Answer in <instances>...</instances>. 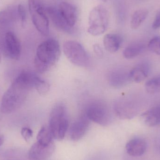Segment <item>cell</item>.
I'll return each instance as SVG.
<instances>
[{
  "mask_svg": "<svg viewBox=\"0 0 160 160\" xmlns=\"http://www.w3.org/2000/svg\"><path fill=\"white\" fill-rule=\"evenodd\" d=\"M31 88L18 76L3 95L0 105V112L9 114L22 105Z\"/></svg>",
  "mask_w": 160,
  "mask_h": 160,
  "instance_id": "cell-1",
  "label": "cell"
},
{
  "mask_svg": "<svg viewBox=\"0 0 160 160\" xmlns=\"http://www.w3.org/2000/svg\"><path fill=\"white\" fill-rule=\"evenodd\" d=\"M61 48L59 42L54 39H49L38 47L34 59L35 68L38 73H43L51 69L59 61Z\"/></svg>",
  "mask_w": 160,
  "mask_h": 160,
  "instance_id": "cell-2",
  "label": "cell"
},
{
  "mask_svg": "<svg viewBox=\"0 0 160 160\" xmlns=\"http://www.w3.org/2000/svg\"><path fill=\"white\" fill-rule=\"evenodd\" d=\"M69 121L66 108L62 103L53 107L50 115L49 128L53 138L61 141L68 129Z\"/></svg>",
  "mask_w": 160,
  "mask_h": 160,
  "instance_id": "cell-3",
  "label": "cell"
},
{
  "mask_svg": "<svg viewBox=\"0 0 160 160\" xmlns=\"http://www.w3.org/2000/svg\"><path fill=\"white\" fill-rule=\"evenodd\" d=\"M110 15L106 7L98 5L90 11L88 17V32L94 36L105 32L109 25Z\"/></svg>",
  "mask_w": 160,
  "mask_h": 160,
  "instance_id": "cell-4",
  "label": "cell"
},
{
  "mask_svg": "<svg viewBox=\"0 0 160 160\" xmlns=\"http://www.w3.org/2000/svg\"><path fill=\"white\" fill-rule=\"evenodd\" d=\"M28 5L32 21L37 30L43 35H48L49 22L42 1L28 0Z\"/></svg>",
  "mask_w": 160,
  "mask_h": 160,
  "instance_id": "cell-5",
  "label": "cell"
},
{
  "mask_svg": "<svg viewBox=\"0 0 160 160\" xmlns=\"http://www.w3.org/2000/svg\"><path fill=\"white\" fill-rule=\"evenodd\" d=\"M63 49L67 58L73 64L82 67L89 65L90 61L88 54L79 42L67 40L64 43Z\"/></svg>",
  "mask_w": 160,
  "mask_h": 160,
  "instance_id": "cell-6",
  "label": "cell"
},
{
  "mask_svg": "<svg viewBox=\"0 0 160 160\" xmlns=\"http://www.w3.org/2000/svg\"><path fill=\"white\" fill-rule=\"evenodd\" d=\"M84 114L90 121L102 126L109 125L112 120V115L108 106L102 102L89 103L86 108Z\"/></svg>",
  "mask_w": 160,
  "mask_h": 160,
  "instance_id": "cell-7",
  "label": "cell"
},
{
  "mask_svg": "<svg viewBox=\"0 0 160 160\" xmlns=\"http://www.w3.org/2000/svg\"><path fill=\"white\" fill-rule=\"evenodd\" d=\"M5 49L11 59L18 60L21 53V46L18 37L13 32L6 33L4 38Z\"/></svg>",
  "mask_w": 160,
  "mask_h": 160,
  "instance_id": "cell-8",
  "label": "cell"
},
{
  "mask_svg": "<svg viewBox=\"0 0 160 160\" xmlns=\"http://www.w3.org/2000/svg\"><path fill=\"white\" fill-rule=\"evenodd\" d=\"M55 148L53 142L49 145L45 146L37 142L30 148L28 157L31 160H45L52 155Z\"/></svg>",
  "mask_w": 160,
  "mask_h": 160,
  "instance_id": "cell-9",
  "label": "cell"
},
{
  "mask_svg": "<svg viewBox=\"0 0 160 160\" xmlns=\"http://www.w3.org/2000/svg\"><path fill=\"white\" fill-rule=\"evenodd\" d=\"M90 121L84 114L72 124L69 131L70 138L72 141H78L83 137L89 128Z\"/></svg>",
  "mask_w": 160,
  "mask_h": 160,
  "instance_id": "cell-10",
  "label": "cell"
},
{
  "mask_svg": "<svg viewBox=\"0 0 160 160\" xmlns=\"http://www.w3.org/2000/svg\"><path fill=\"white\" fill-rule=\"evenodd\" d=\"M113 108L116 114L121 119H130L136 113L135 108L132 102L124 98L117 101Z\"/></svg>",
  "mask_w": 160,
  "mask_h": 160,
  "instance_id": "cell-11",
  "label": "cell"
},
{
  "mask_svg": "<svg viewBox=\"0 0 160 160\" xmlns=\"http://www.w3.org/2000/svg\"><path fill=\"white\" fill-rule=\"evenodd\" d=\"M46 12L52 22V23L58 30L68 33L74 32V28L70 27L67 23L59 12V10L52 7L46 8Z\"/></svg>",
  "mask_w": 160,
  "mask_h": 160,
  "instance_id": "cell-12",
  "label": "cell"
},
{
  "mask_svg": "<svg viewBox=\"0 0 160 160\" xmlns=\"http://www.w3.org/2000/svg\"><path fill=\"white\" fill-rule=\"evenodd\" d=\"M58 9L68 24L74 28L78 19V10L76 7L69 3L62 2Z\"/></svg>",
  "mask_w": 160,
  "mask_h": 160,
  "instance_id": "cell-13",
  "label": "cell"
},
{
  "mask_svg": "<svg viewBox=\"0 0 160 160\" xmlns=\"http://www.w3.org/2000/svg\"><path fill=\"white\" fill-rule=\"evenodd\" d=\"M147 144L143 139L135 138L130 140L126 146L127 153L132 157L142 156L146 151Z\"/></svg>",
  "mask_w": 160,
  "mask_h": 160,
  "instance_id": "cell-14",
  "label": "cell"
},
{
  "mask_svg": "<svg viewBox=\"0 0 160 160\" xmlns=\"http://www.w3.org/2000/svg\"><path fill=\"white\" fill-rule=\"evenodd\" d=\"M108 81L110 84L113 87H122L130 81L129 72L120 69L113 70L109 75Z\"/></svg>",
  "mask_w": 160,
  "mask_h": 160,
  "instance_id": "cell-15",
  "label": "cell"
},
{
  "mask_svg": "<svg viewBox=\"0 0 160 160\" xmlns=\"http://www.w3.org/2000/svg\"><path fill=\"white\" fill-rule=\"evenodd\" d=\"M123 38L118 34L109 33L103 38V46L105 50L111 53L116 52L120 48Z\"/></svg>",
  "mask_w": 160,
  "mask_h": 160,
  "instance_id": "cell-16",
  "label": "cell"
},
{
  "mask_svg": "<svg viewBox=\"0 0 160 160\" xmlns=\"http://www.w3.org/2000/svg\"><path fill=\"white\" fill-rule=\"evenodd\" d=\"M149 72V65L147 63H142L135 66L129 72L130 81L140 83L145 79Z\"/></svg>",
  "mask_w": 160,
  "mask_h": 160,
  "instance_id": "cell-17",
  "label": "cell"
},
{
  "mask_svg": "<svg viewBox=\"0 0 160 160\" xmlns=\"http://www.w3.org/2000/svg\"><path fill=\"white\" fill-rule=\"evenodd\" d=\"M144 123L152 127L160 124V105L155 106L144 112L141 116Z\"/></svg>",
  "mask_w": 160,
  "mask_h": 160,
  "instance_id": "cell-18",
  "label": "cell"
},
{
  "mask_svg": "<svg viewBox=\"0 0 160 160\" xmlns=\"http://www.w3.org/2000/svg\"><path fill=\"white\" fill-rule=\"evenodd\" d=\"M148 15V11L145 8H141L136 10L132 16L130 26L132 29H138Z\"/></svg>",
  "mask_w": 160,
  "mask_h": 160,
  "instance_id": "cell-19",
  "label": "cell"
},
{
  "mask_svg": "<svg viewBox=\"0 0 160 160\" xmlns=\"http://www.w3.org/2000/svg\"><path fill=\"white\" fill-rule=\"evenodd\" d=\"M52 133L48 126H44L41 128L37 136L38 142L43 145L48 146L53 143Z\"/></svg>",
  "mask_w": 160,
  "mask_h": 160,
  "instance_id": "cell-20",
  "label": "cell"
},
{
  "mask_svg": "<svg viewBox=\"0 0 160 160\" xmlns=\"http://www.w3.org/2000/svg\"><path fill=\"white\" fill-rule=\"evenodd\" d=\"M144 49V46L140 43L130 44L124 49L123 54L126 59H131L139 55Z\"/></svg>",
  "mask_w": 160,
  "mask_h": 160,
  "instance_id": "cell-21",
  "label": "cell"
},
{
  "mask_svg": "<svg viewBox=\"0 0 160 160\" xmlns=\"http://www.w3.org/2000/svg\"><path fill=\"white\" fill-rule=\"evenodd\" d=\"M145 89L149 94L160 92V76L154 77L148 81L145 84Z\"/></svg>",
  "mask_w": 160,
  "mask_h": 160,
  "instance_id": "cell-22",
  "label": "cell"
},
{
  "mask_svg": "<svg viewBox=\"0 0 160 160\" xmlns=\"http://www.w3.org/2000/svg\"><path fill=\"white\" fill-rule=\"evenodd\" d=\"M148 48L153 53L160 55V36L152 38L148 43Z\"/></svg>",
  "mask_w": 160,
  "mask_h": 160,
  "instance_id": "cell-23",
  "label": "cell"
},
{
  "mask_svg": "<svg viewBox=\"0 0 160 160\" xmlns=\"http://www.w3.org/2000/svg\"><path fill=\"white\" fill-rule=\"evenodd\" d=\"M50 85L48 82L40 79L35 87V88L40 95H44L47 94L50 89Z\"/></svg>",
  "mask_w": 160,
  "mask_h": 160,
  "instance_id": "cell-24",
  "label": "cell"
},
{
  "mask_svg": "<svg viewBox=\"0 0 160 160\" xmlns=\"http://www.w3.org/2000/svg\"><path fill=\"white\" fill-rule=\"evenodd\" d=\"M22 136L26 142H29L33 136V132L32 129L28 128H23L22 129Z\"/></svg>",
  "mask_w": 160,
  "mask_h": 160,
  "instance_id": "cell-25",
  "label": "cell"
},
{
  "mask_svg": "<svg viewBox=\"0 0 160 160\" xmlns=\"http://www.w3.org/2000/svg\"><path fill=\"white\" fill-rule=\"evenodd\" d=\"M18 11L21 21L22 24L23 26L26 20V10L22 5L19 4L18 6Z\"/></svg>",
  "mask_w": 160,
  "mask_h": 160,
  "instance_id": "cell-26",
  "label": "cell"
},
{
  "mask_svg": "<svg viewBox=\"0 0 160 160\" xmlns=\"http://www.w3.org/2000/svg\"><path fill=\"white\" fill-rule=\"evenodd\" d=\"M12 16L9 11L7 10L2 11L0 12V22H7L11 20Z\"/></svg>",
  "mask_w": 160,
  "mask_h": 160,
  "instance_id": "cell-27",
  "label": "cell"
},
{
  "mask_svg": "<svg viewBox=\"0 0 160 160\" xmlns=\"http://www.w3.org/2000/svg\"><path fill=\"white\" fill-rule=\"evenodd\" d=\"M152 28L155 30L160 28V11L157 13L155 17L152 24Z\"/></svg>",
  "mask_w": 160,
  "mask_h": 160,
  "instance_id": "cell-28",
  "label": "cell"
},
{
  "mask_svg": "<svg viewBox=\"0 0 160 160\" xmlns=\"http://www.w3.org/2000/svg\"><path fill=\"white\" fill-rule=\"evenodd\" d=\"M93 48H94V52L96 53L97 55L98 56H101L102 55V51L101 48L100 47L98 44H96L93 46Z\"/></svg>",
  "mask_w": 160,
  "mask_h": 160,
  "instance_id": "cell-29",
  "label": "cell"
},
{
  "mask_svg": "<svg viewBox=\"0 0 160 160\" xmlns=\"http://www.w3.org/2000/svg\"><path fill=\"white\" fill-rule=\"evenodd\" d=\"M4 142V136L0 135V147L3 144Z\"/></svg>",
  "mask_w": 160,
  "mask_h": 160,
  "instance_id": "cell-30",
  "label": "cell"
},
{
  "mask_svg": "<svg viewBox=\"0 0 160 160\" xmlns=\"http://www.w3.org/2000/svg\"><path fill=\"white\" fill-rule=\"evenodd\" d=\"M102 2H107V0H102Z\"/></svg>",
  "mask_w": 160,
  "mask_h": 160,
  "instance_id": "cell-31",
  "label": "cell"
},
{
  "mask_svg": "<svg viewBox=\"0 0 160 160\" xmlns=\"http://www.w3.org/2000/svg\"><path fill=\"white\" fill-rule=\"evenodd\" d=\"M1 59H2V58H1V53H0V63H1Z\"/></svg>",
  "mask_w": 160,
  "mask_h": 160,
  "instance_id": "cell-32",
  "label": "cell"
},
{
  "mask_svg": "<svg viewBox=\"0 0 160 160\" xmlns=\"http://www.w3.org/2000/svg\"></svg>",
  "mask_w": 160,
  "mask_h": 160,
  "instance_id": "cell-33",
  "label": "cell"
}]
</instances>
